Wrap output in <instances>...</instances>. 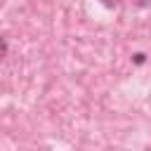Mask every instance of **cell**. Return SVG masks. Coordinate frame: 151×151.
Returning <instances> with one entry per match:
<instances>
[{"mask_svg": "<svg viewBox=\"0 0 151 151\" xmlns=\"http://www.w3.org/2000/svg\"><path fill=\"white\" fill-rule=\"evenodd\" d=\"M7 52H9V45H7V38H2L0 35V61L7 57Z\"/></svg>", "mask_w": 151, "mask_h": 151, "instance_id": "1", "label": "cell"}, {"mask_svg": "<svg viewBox=\"0 0 151 151\" xmlns=\"http://www.w3.org/2000/svg\"><path fill=\"white\" fill-rule=\"evenodd\" d=\"M101 2H104V5H106V7H116V5H118V2H120V0H101Z\"/></svg>", "mask_w": 151, "mask_h": 151, "instance_id": "3", "label": "cell"}, {"mask_svg": "<svg viewBox=\"0 0 151 151\" xmlns=\"http://www.w3.org/2000/svg\"><path fill=\"white\" fill-rule=\"evenodd\" d=\"M134 2H137L139 7H149V5H151V0H134Z\"/></svg>", "mask_w": 151, "mask_h": 151, "instance_id": "4", "label": "cell"}, {"mask_svg": "<svg viewBox=\"0 0 151 151\" xmlns=\"http://www.w3.org/2000/svg\"><path fill=\"white\" fill-rule=\"evenodd\" d=\"M144 61H146V54H144V52H134V54H132V64H134V66H142Z\"/></svg>", "mask_w": 151, "mask_h": 151, "instance_id": "2", "label": "cell"}]
</instances>
